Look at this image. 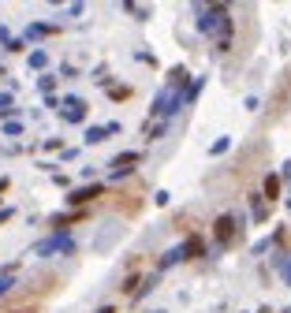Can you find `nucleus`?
I'll return each mask as SVG.
<instances>
[{
  "label": "nucleus",
  "mask_w": 291,
  "mask_h": 313,
  "mask_svg": "<svg viewBox=\"0 0 291 313\" xmlns=\"http://www.w3.org/2000/svg\"><path fill=\"white\" fill-rule=\"evenodd\" d=\"M194 15H198V34L213 37V41H217V52H228V45H231V15H228V8L224 4H209V8L198 4Z\"/></svg>",
  "instance_id": "f257e3e1"
},
{
  "label": "nucleus",
  "mask_w": 291,
  "mask_h": 313,
  "mask_svg": "<svg viewBox=\"0 0 291 313\" xmlns=\"http://www.w3.org/2000/svg\"><path fill=\"white\" fill-rule=\"evenodd\" d=\"M183 90H187V86H172V82H164V90L153 97V104H149V116L168 123L180 108H187V104H183Z\"/></svg>",
  "instance_id": "f03ea898"
},
{
  "label": "nucleus",
  "mask_w": 291,
  "mask_h": 313,
  "mask_svg": "<svg viewBox=\"0 0 291 313\" xmlns=\"http://www.w3.org/2000/svg\"><path fill=\"white\" fill-rule=\"evenodd\" d=\"M239 216L236 213H220L217 216V224H213V246L217 250H228L231 242H236V235H239Z\"/></svg>",
  "instance_id": "7ed1b4c3"
},
{
  "label": "nucleus",
  "mask_w": 291,
  "mask_h": 313,
  "mask_svg": "<svg viewBox=\"0 0 291 313\" xmlns=\"http://www.w3.org/2000/svg\"><path fill=\"white\" fill-rule=\"evenodd\" d=\"M52 254H75V239L68 231H52L49 239L34 246V258H52Z\"/></svg>",
  "instance_id": "20e7f679"
},
{
  "label": "nucleus",
  "mask_w": 291,
  "mask_h": 313,
  "mask_svg": "<svg viewBox=\"0 0 291 313\" xmlns=\"http://www.w3.org/2000/svg\"><path fill=\"white\" fill-rule=\"evenodd\" d=\"M101 194H105V183H86V186H71L64 202H68L71 209H82V205H90L93 198H101Z\"/></svg>",
  "instance_id": "39448f33"
},
{
  "label": "nucleus",
  "mask_w": 291,
  "mask_h": 313,
  "mask_svg": "<svg viewBox=\"0 0 291 313\" xmlns=\"http://www.w3.org/2000/svg\"><path fill=\"white\" fill-rule=\"evenodd\" d=\"M86 101L82 97H75V93H68V97L60 101V119L64 123H86Z\"/></svg>",
  "instance_id": "423d86ee"
},
{
  "label": "nucleus",
  "mask_w": 291,
  "mask_h": 313,
  "mask_svg": "<svg viewBox=\"0 0 291 313\" xmlns=\"http://www.w3.org/2000/svg\"><path fill=\"white\" fill-rule=\"evenodd\" d=\"M138 160H142V153H138V149H127V153L112 157V164H108V179H124V175H131Z\"/></svg>",
  "instance_id": "0eeeda50"
},
{
  "label": "nucleus",
  "mask_w": 291,
  "mask_h": 313,
  "mask_svg": "<svg viewBox=\"0 0 291 313\" xmlns=\"http://www.w3.org/2000/svg\"><path fill=\"white\" fill-rule=\"evenodd\" d=\"M120 135V123H97V127H86V135H82V142L86 146H101L105 138Z\"/></svg>",
  "instance_id": "6e6552de"
},
{
  "label": "nucleus",
  "mask_w": 291,
  "mask_h": 313,
  "mask_svg": "<svg viewBox=\"0 0 291 313\" xmlns=\"http://www.w3.org/2000/svg\"><path fill=\"white\" fill-rule=\"evenodd\" d=\"M280 191H284V179H280L276 172H269L265 179H261V198H265V202H276Z\"/></svg>",
  "instance_id": "1a4fd4ad"
},
{
  "label": "nucleus",
  "mask_w": 291,
  "mask_h": 313,
  "mask_svg": "<svg viewBox=\"0 0 291 313\" xmlns=\"http://www.w3.org/2000/svg\"><path fill=\"white\" fill-rule=\"evenodd\" d=\"M183 258H187V254H183V242H180V246H172V250H164V254H161V261H157V272L176 269V265H180Z\"/></svg>",
  "instance_id": "9d476101"
},
{
  "label": "nucleus",
  "mask_w": 291,
  "mask_h": 313,
  "mask_svg": "<svg viewBox=\"0 0 291 313\" xmlns=\"http://www.w3.org/2000/svg\"><path fill=\"white\" fill-rule=\"evenodd\" d=\"M273 269H276V276L291 287V254H284V250H276L273 254Z\"/></svg>",
  "instance_id": "9b49d317"
},
{
  "label": "nucleus",
  "mask_w": 291,
  "mask_h": 313,
  "mask_svg": "<svg viewBox=\"0 0 291 313\" xmlns=\"http://www.w3.org/2000/svg\"><path fill=\"white\" fill-rule=\"evenodd\" d=\"M49 34H56V26H49V23H30L23 30V41H41V37H49Z\"/></svg>",
  "instance_id": "f8f14e48"
},
{
  "label": "nucleus",
  "mask_w": 291,
  "mask_h": 313,
  "mask_svg": "<svg viewBox=\"0 0 291 313\" xmlns=\"http://www.w3.org/2000/svg\"><path fill=\"white\" fill-rule=\"evenodd\" d=\"M26 68L45 75V68H49V52H45V49H30V52H26Z\"/></svg>",
  "instance_id": "ddd939ff"
},
{
  "label": "nucleus",
  "mask_w": 291,
  "mask_h": 313,
  "mask_svg": "<svg viewBox=\"0 0 291 313\" xmlns=\"http://www.w3.org/2000/svg\"><path fill=\"white\" fill-rule=\"evenodd\" d=\"M250 213H254L258 224L269 220V205H265V198H261V194H250Z\"/></svg>",
  "instance_id": "4468645a"
},
{
  "label": "nucleus",
  "mask_w": 291,
  "mask_h": 313,
  "mask_svg": "<svg viewBox=\"0 0 291 313\" xmlns=\"http://www.w3.org/2000/svg\"><path fill=\"white\" fill-rule=\"evenodd\" d=\"M183 254H187V258H202V254H205V242L198 239V235H191V239L183 242Z\"/></svg>",
  "instance_id": "2eb2a0df"
},
{
  "label": "nucleus",
  "mask_w": 291,
  "mask_h": 313,
  "mask_svg": "<svg viewBox=\"0 0 291 313\" xmlns=\"http://www.w3.org/2000/svg\"><path fill=\"white\" fill-rule=\"evenodd\" d=\"M202 86H205V75H198V79H194V82H191V86H187V90H183V104H191L194 97H198V93H202Z\"/></svg>",
  "instance_id": "dca6fc26"
},
{
  "label": "nucleus",
  "mask_w": 291,
  "mask_h": 313,
  "mask_svg": "<svg viewBox=\"0 0 291 313\" xmlns=\"http://www.w3.org/2000/svg\"><path fill=\"white\" fill-rule=\"evenodd\" d=\"M75 220H79V213H60V216H52V227H56V231H68V224H75Z\"/></svg>",
  "instance_id": "f3484780"
},
{
  "label": "nucleus",
  "mask_w": 291,
  "mask_h": 313,
  "mask_svg": "<svg viewBox=\"0 0 291 313\" xmlns=\"http://www.w3.org/2000/svg\"><path fill=\"white\" fill-rule=\"evenodd\" d=\"M231 149V138L224 135V138H217V142H209V157H224Z\"/></svg>",
  "instance_id": "a211bd4d"
},
{
  "label": "nucleus",
  "mask_w": 291,
  "mask_h": 313,
  "mask_svg": "<svg viewBox=\"0 0 291 313\" xmlns=\"http://www.w3.org/2000/svg\"><path fill=\"white\" fill-rule=\"evenodd\" d=\"M124 12H127V15H135L138 23H146V19H149V8H146V4H131V0H127Z\"/></svg>",
  "instance_id": "6ab92c4d"
},
{
  "label": "nucleus",
  "mask_w": 291,
  "mask_h": 313,
  "mask_svg": "<svg viewBox=\"0 0 291 313\" xmlns=\"http://www.w3.org/2000/svg\"><path fill=\"white\" fill-rule=\"evenodd\" d=\"M37 90H41L45 97H52V90H56V75H49V71H45L41 79H37Z\"/></svg>",
  "instance_id": "aec40b11"
},
{
  "label": "nucleus",
  "mask_w": 291,
  "mask_h": 313,
  "mask_svg": "<svg viewBox=\"0 0 291 313\" xmlns=\"http://www.w3.org/2000/svg\"><path fill=\"white\" fill-rule=\"evenodd\" d=\"M4 135L8 138H23V119H8L4 123Z\"/></svg>",
  "instance_id": "412c9836"
},
{
  "label": "nucleus",
  "mask_w": 291,
  "mask_h": 313,
  "mask_svg": "<svg viewBox=\"0 0 291 313\" xmlns=\"http://www.w3.org/2000/svg\"><path fill=\"white\" fill-rule=\"evenodd\" d=\"M41 149H45V153H64V142H60V138H45Z\"/></svg>",
  "instance_id": "4be33fe9"
},
{
  "label": "nucleus",
  "mask_w": 291,
  "mask_h": 313,
  "mask_svg": "<svg viewBox=\"0 0 291 313\" xmlns=\"http://www.w3.org/2000/svg\"><path fill=\"white\" fill-rule=\"evenodd\" d=\"M108 97H112V101H127V97H131V86H112Z\"/></svg>",
  "instance_id": "5701e85b"
},
{
  "label": "nucleus",
  "mask_w": 291,
  "mask_h": 313,
  "mask_svg": "<svg viewBox=\"0 0 291 313\" xmlns=\"http://www.w3.org/2000/svg\"><path fill=\"white\" fill-rule=\"evenodd\" d=\"M164 131H168V123H164V119H157V127H149V135H146V138H149V142H157V138L164 135Z\"/></svg>",
  "instance_id": "b1692460"
},
{
  "label": "nucleus",
  "mask_w": 291,
  "mask_h": 313,
  "mask_svg": "<svg viewBox=\"0 0 291 313\" xmlns=\"http://www.w3.org/2000/svg\"><path fill=\"white\" fill-rule=\"evenodd\" d=\"M23 49H26V41H23V37H12V41L4 45V52H23Z\"/></svg>",
  "instance_id": "393cba45"
},
{
  "label": "nucleus",
  "mask_w": 291,
  "mask_h": 313,
  "mask_svg": "<svg viewBox=\"0 0 291 313\" xmlns=\"http://www.w3.org/2000/svg\"><path fill=\"white\" fill-rule=\"evenodd\" d=\"M12 287H15V276H0V298H4Z\"/></svg>",
  "instance_id": "a878e982"
},
{
  "label": "nucleus",
  "mask_w": 291,
  "mask_h": 313,
  "mask_svg": "<svg viewBox=\"0 0 291 313\" xmlns=\"http://www.w3.org/2000/svg\"><path fill=\"white\" fill-rule=\"evenodd\" d=\"M12 216H15V209H12V205H0V224H8Z\"/></svg>",
  "instance_id": "bb28decb"
},
{
  "label": "nucleus",
  "mask_w": 291,
  "mask_h": 313,
  "mask_svg": "<svg viewBox=\"0 0 291 313\" xmlns=\"http://www.w3.org/2000/svg\"><path fill=\"white\" fill-rule=\"evenodd\" d=\"M153 202H157V205H168V202H172V194H168V191H157Z\"/></svg>",
  "instance_id": "cd10ccee"
},
{
  "label": "nucleus",
  "mask_w": 291,
  "mask_h": 313,
  "mask_svg": "<svg viewBox=\"0 0 291 313\" xmlns=\"http://www.w3.org/2000/svg\"><path fill=\"white\" fill-rule=\"evenodd\" d=\"M60 75H64V79H75L79 71H75V64H64V68H60Z\"/></svg>",
  "instance_id": "c85d7f7f"
},
{
  "label": "nucleus",
  "mask_w": 291,
  "mask_h": 313,
  "mask_svg": "<svg viewBox=\"0 0 291 313\" xmlns=\"http://www.w3.org/2000/svg\"><path fill=\"white\" fill-rule=\"evenodd\" d=\"M8 41H12V34H8V26L0 23V45H8Z\"/></svg>",
  "instance_id": "c756f323"
},
{
  "label": "nucleus",
  "mask_w": 291,
  "mask_h": 313,
  "mask_svg": "<svg viewBox=\"0 0 291 313\" xmlns=\"http://www.w3.org/2000/svg\"><path fill=\"white\" fill-rule=\"evenodd\" d=\"M280 179H291V160H287L284 168H280Z\"/></svg>",
  "instance_id": "7c9ffc66"
},
{
  "label": "nucleus",
  "mask_w": 291,
  "mask_h": 313,
  "mask_svg": "<svg viewBox=\"0 0 291 313\" xmlns=\"http://www.w3.org/2000/svg\"><path fill=\"white\" fill-rule=\"evenodd\" d=\"M8 186H12V179H8V175H0V194H4Z\"/></svg>",
  "instance_id": "2f4dec72"
},
{
  "label": "nucleus",
  "mask_w": 291,
  "mask_h": 313,
  "mask_svg": "<svg viewBox=\"0 0 291 313\" xmlns=\"http://www.w3.org/2000/svg\"><path fill=\"white\" fill-rule=\"evenodd\" d=\"M97 313H116V306H101Z\"/></svg>",
  "instance_id": "473e14b6"
},
{
  "label": "nucleus",
  "mask_w": 291,
  "mask_h": 313,
  "mask_svg": "<svg viewBox=\"0 0 291 313\" xmlns=\"http://www.w3.org/2000/svg\"><path fill=\"white\" fill-rule=\"evenodd\" d=\"M157 313H164V309H157Z\"/></svg>",
  "instance_id": "72a5a7b5"
},
{
  "label": "nucleus",
  "mask_w": 291,
  "mask_h": 313,
  "mask_svg": "<svg viewBox=\"0 0 291 313\" xmlns=\"http://www.w3.org/2000/svg\"><path fill=\"white\" fill-rule=\"evenodd\" d=\"M243 313H247V309H243Z\"/></svg>",
  "instance_id": "f704fd0d"
}]
</instances>
